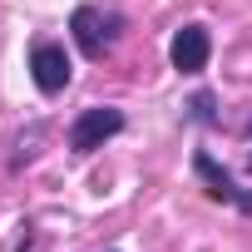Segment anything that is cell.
Here are the masks:
<instances>
[{
    "label": "cell",
    "instance_id": "7a4b0ae2",
    "mask_svg": "<svg viewBox=\"0 0 252 252\" xmlns=\"http://www.w3.org/2000/svg\"><path fill=\"white\" fill-rule=\"evenodd\" d=\"M119 129H124V114L109 109V104H94V109H84V114L74 119V129H69V149H74V154H94V149H104Z\"/></svg>",
    "mask_w": 252,
    "mask_h": 252
},
{
    "label": "cell",
    "instance_id": "3957f363",
    "mask_svg": "<svg viewBox=\"0 0 252 252\" xmlns=\"http://www.w3.org/2000/svg\"><path fill=\"white\" fill-rule=\"evenodd\" d=\"M208 55H213V35H208V25H183V30L173 35V45H168V60H173L178 74H198V69H208Z\"/></svg>",
    "mask_w": 252,
    "mask_h": 252
},
{
    "label": "cell",
    "instance_id": "277c9868",
    "mask_svg": "<svg viewBox=\"0 0 252 252\" xmlns=\"http://www.w3.org/2000/svg\"><path fill=\"white\" fill-rule=\"evenodd\" d=\"M30 74H35V89L40 94H60L64 84H69V55H64V45H35V55H30Z\"/></svg>",
    "mask_w": 252,
    "mask_h": 252
},
{
    "label": "cell",
    "instance_id": "52a82bcc",
    "mask_svg": "<svg viewBox=\"0 0 252 252\" xmlns=\"http://www.w3.org/2000/svg\"><path fill=\"white\" fill-rule=\"evenodd\" d=\"M247 139H252V124H247ZM247 163H252V154H247Z\"/></svg>",
    "mask_w": 252,
    "mask_h": 252
},
{
    "label": "cell",
    "instance_id": "6da1fadb",
    "mask_svg": "<svg viewBox=\"0 0 252 252\" xmlns=\"http://www.w3.org/2000/svg\"><path fill=\"white\" fill-rule=\"evenodd\" d=\"M69 30H74V45L89 55V60H104L119 40V15H104L99 5H79L69 15Z\"/></svg>",
    "mask_w": 252,
    "mask_h": 252
},
{
    "label": "cell",
    "instance_id": "8992f818",
    "mask_svg": "<svg viewBox=\"0 0 252 252\" xmlns=\"http://www.w3.org/2000/svg\"><path fill=\"white\" fill-rule=\"evenodd\" d=\"M188 109H193V119H203V124H213V94H198V99H193Z\"/></svg>",
    "mask_w": 252,
    "mask_h": 252
},
{
    "label": "cell",
    "instance_id": "5b68a950",
    "mask_svg": "<svg viewBox=\"0 0 252 252\" xmlns=\"http://www.w3.org/2000/svg\"><path fill=\"white\" fill-rule=\"evenodd\" d=\"M193 173L208 183V193H213L218 203H232V208L252 213V193H242V188H237V178H232L227 168H218V163H213V154H193Z\"/></svg>",
    "mask_w": 252,
    "mask_h": 252
}]
</instances>
